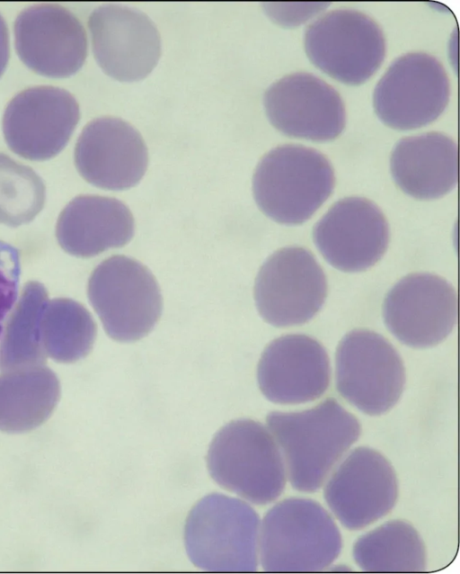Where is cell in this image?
<instances>
[{
  "instance_id": "1",
  "label": "cell",
  "mask_w": 460,
  "mask_h": 574,
  "mask_svg": "<svg viewBox=\"0 0 460 574\" xmlns=\"http://www.w3.org/2000/svg\"><path fill=\"white\" fill-rule=\"evenodd\" d=\"M267 425L285 457L289 481L314 492L360 435V424L335 399L299 412H270Z\"/></svg>"
},
{
  "instance_id": "2",
  "label": "cell",
  "mask_w": 460,
  "mask_h": 574,
  "mask_svg": "<svg viewBox=\"0 0 460 574\" xmlns=\"http://www.w3.org/2000/svg\"><path fill=\"white\" fill-rule=\"evenodd\" d=\"M332 166L318 150L285 144L269 151L252 177L254 200L271 220L297 225L309 220L331 195Z\"/></svg>"
},
{
  "instance_id": "3",
  "label": "cell",
  "mask_w": 460,
  "mask_h": 574,
  "mask_svg": "<svg viewBox=\"0 0 460 574\" xmlns=\"http://www.w3.org/2000/svg\"><path fill=\"white\" fill-rule=\"evenodd\" d=\"M341 535L331 515L316 501L286 498L265 515L261 561L266 571H318L339 556Z\"/></svg>"
},
{
  "instance_id": "4",
  "label": "cell",
  "mask_w": 460,
  "mask_h": 574,
  "mask_svg": "<svg viewBox=\"0 0 460 574\" xmlns=\"http://www.w3.org/2000/svg\"><path fill=\"white\" fill-rule=\"evenodd\" d=\"M207 463L217 484L256 505L274 501L286 486V467L273 435L252 419L224 426L210 444Z\"/></svg>"
},
{
  "instance_id": "5",
  "label": "cell",
  "mask_w": 460,
  "mask_h": 574,
  "mask_svg": "<svg viewBox=\"0 0 460 574\" xmlns=\"http://www.w3.org/2000/svg\"><path fill=\"white\" fill-rule=\"evenodd\" d=\"M260 519L245 502L213 493L190 510L184 543L191 562L211 571H254Z\"/></svg>"
},
{
  "instance_id": "6",
  "label": "cell",
  "mask_w": 460,
  "mask_h": 574,
  "mask_svg": "<svg viewBox=\"0 0 460 574\" xmlns=\"http://www.w3.org/2000/svg\"><path fill=\"white\" fill-rule=\"evenodd\" d=\"M87 294L107 335L119 342L146 336L160 318L163 300L152 273L126 256H112L92 272Z\"/></svg>"
},
{
  "instance_id": "7",
  "label": "cell",
  "mask_w": 460,
  "mask_h": 574,
  "mask_svg": "<svg viewBox=\"0 0 460 574\" xmlns=\"http://www.w3.org/2000/svg\"><path fill=\"white\" fill-rule=\"evenodd\" d=\"M305 49L311 62L341 83L366 82L380 67L385 40L368 15L350 9L333 10L307 26Z\"/></svg>"
},
{
  "instance_id": "8",
  "label": "cell",
  "mask_w": 460,
  "mask_h": 574,
  "mask_svg": "<svg viewBox=\"0 0 460 574\" xmlns=\"http://www.w3.org/2000/svg\"><path fill=\"white\" fill-rule=\"evenodd\" d=\"M405 383L401 356L383 336L355 329L340 342L336 352V388L349 403L376 416L399 400Z\"/></svg>"
},
{
  "instance_id": "9",
  "label": "cell",
  "mask_w": 460,
  "mask_h": 574,
  "mask_svg": "<svg viewBox=\"0 0 460 574\" xmlns=\"http://www.w3.org/2000/svg\"><path fill=\"white\" fill-rule=\"evenodd\" d=\"M450 94L442 64L424 52H411L394 59L376 85L373 105L388 127L408 130L435 121Z\"/></svg>"
},
{
  "instance_id": "10",
  "label": "cell",
  "mask_w": 460,
  "mask_h": 574,
  "mask_svg": "<svg viewBox=\"0 0 460 574\" xmlns=\"http://www.w3.org/2000/svg\"><path fill=\"white\" fill-rule=\"evenodd\" d=\"M327 296L325 274L314 255L301 247L274 252L262 265L254 284L261 318L278 327L301 325L322 308Z\"/></svg>"
},
{
  "instance_id": "11",
  "label": "cell",
  "mask_w": 460,
  "mask_h": 574,
  "mask_svg": "<svg viewBox=\"0 0 460 574\" xmlns=\"http://www.w3.org/2000/svg\"><path fill=\"white\" fill-rule=\"evenodd\" d=\"M79 119V104L67 90L36 85L10 100L3 115V133L13 153L42 161L66 146Z\"/></svg>"
},
{
  "instance_id": "12",
  "label": "cell",
  "mask_w": 460,
  "mask_h": 574,
  "mask_svg": "<svg viewBox=\"0 0 460 574\" xmlns=\"http://www.w3.org/2000/svg\"><path fill=\"white\" fill-rule=\"evenodd\" d=\"M457 296L445 279L428 273L409 274L386 294L383 318L389 331L415 348L438 345L452 331Z\"/></svg>"
},
{
  "instance_id": "13",
  "label": "cell",
  "mask_w": 460,
  "mask_h": 574,
  "mask_svg": "<svg viewBox=\"0 0 460 574\" xmlns=\"http://www.w3.org/2000/svg\"><path fill=\"white\" fill-rule=\"evenodd\" d=\"M397 497V478L392 465L369 447L350 452L324 488L328 507L350 530L364 528L386 516Z\"/></svg>"
},
{
  "instance_id": "14",
  "label": "cell",
  "mask_w": 460,
  "mask_h": 574,
  "mask_svg": "<svg viewBox=\"0 0 460 574\" xmlns=\"http://www.w3.org/2000/svg\"><path fill=\"white\" fill-rule=\"evenodd\" d=\"M263 104L270 123L288 137L330 141L345 127L339 93L310 73H292L274 82L265 91Z\"/></svg>"
},
{
  "instance_id": "15",
  "label": "cell",
  "mask_w": 460,
  "mask_h": 574,
  "mask_svg": "<svg viewBox=\"0 0 460 574\" xmlns=\"http://www.w3.org/2000/svg\"><path fill=\"white\" fill-rule=\"evenodd\" d=\"M13 31L19 58L40 75L69 76L85 60V30L72 12L59 4L44 3L23 9L14 21Z\"/></svg>"
},
{
  "instance_id": "16",
  "label": "cell",
  "mask_w": 460,
  "mask_h": 574,
  "mask_svg": "<svg viewBox=\"0 0 460 574\" xmlns=\"http://www.w3.org/2000/svg\"><path fill=\"white\" fill-rule=\"evenodd\" d=\"M88 26L95 59L110 76L120 81L139 80L157 64L160 33L144 13L106 4L92 12Z\"/></svg>"
},
{
  "instance_id": "17",
  "label": "cell",
  "mask_w": 460,
  "mask_h": 574,
  "mask_svg": "<svg viewBox=\"0 0 460 574\" xmlns=\"http://www.w3.org/2000/svg\"><path fill=\"white\" fill-rule=\"evenodd\" d=\"M314 242L334 268L364 271L386 251L389 228L381 210L362 197L336 202L313 229Z\"/></svg>"
},
{
  "instance_id": "18",
  "label": "cell",
  "mask_w": 460,
  "mask_h": 574,
  "mask_svg": "<svg viewBox=\"0 0 460 574\" xmlns=\"http://www.w3.org/2000/svg\"><path fill=\"white\" fill-rule=\"evenodd\" d=\"M75 165L81 176L107 190L137 184L146 173L148 153L140 133L117 117H100L83 129L75 147Z\"/></svg>"
},
{
  "instance_id": "19",
  "label": "cell",
  "mask_w": 460,
  "mask_h": 574,
  "mask_svg": "<svg viewBox=\"0 0 460 574\" xmlns=\"http://www.w3.org/2000/svg\"><path fill=\"white\" fill-rule=\"evenodd\" d=\"M328 354L320 342L302 334L280 336L263 351L257 369L261 391L279 404L320 398L330 384Z\"/></svg>"
},
{
  "instance_id": "20",
  "label": "cell",
  "mask_w": 460,
  "mask_h": 574,
  "mask_svg": "<svg viewBox=\"0 0 460 574\" xmlns=\"http://www.w3.org/2000/svg\"><path fill=\"white\" fill-rule=\"evenodd\" d=\"M134 218L121 201L100 195H78L60 212L56 238L66 253L82 258L120 247L134 235Z\"/></svg>"
},
{
  "instance_id": "21",
  "label": "cell",
  "mask_w": 460,
  "mask_h": 574,
  "mask_svg": "<svg viewBox=\"0 0 460 574\" xmlns=\"http://www.w3.org/2000/svg\"><path fill=\"white\" fill-rule=\"evenodd\" d=\"M457 145L437 131L400 139L390 158L392 176L405 193L420 200L439 198L457 183Z\"/></svg>"
},
{
  "instance_id": "22",
  "label": "cell",
  "mask_w": 460,
  "mask_h": 574,
  "mask_svg": "<svg viewBox=\"0 0 460 574\" xmlns=\"http://www.w3.org/2000/svg\"><path fill=\"white\" fill-rule=\"evenodd\" d=\"M61 393L57 374L45 365L0 373V431L20 434L45 423Z\"/></svg>"
},
{
  "instance_id": "23",
  "label": "cell",
  "mask_w": 460,
  "mask_h": 574,
  "mask_svg": "<svg viewBox=\"0 0 460 574\" xmlns=\"http://www.w3.org/2000/svg\"><path fill=\"white\" fill-rule=\"evenodd\" d=\"M48 296L42 283L29 281L24 284L4 322L0 341V372L46 364L40 325Z\"/></svg>"
},
{
  "instance_id": "24",
  "label": "cell",
  "mask_w": 460,
  "mask_h": 574,
  "mask_svg": "<svg viewBox=\"0 0 460 574\" xmlns=\"http://www.w3.org/2000/svg\"><path fill=\"white\" fill-rule=\"evenodd\" d=\"M353 558L365 571L420 572L426 569L424 543L403 520H391L360 536Z\"/></svg>"
},
{
  "instance_id": "25",
  "label": "cell",
  "mask_w": 460,
  "mask_h": 574,
  "mask_svg": "<svg viewBox=\"0 0 460 574\" xmlns=\"http://www.w3.org/2000/svg\"><path fill=\"white\" fill-rule=\"evenodd\" d=\"M41 343L47 356L70 363L85 357L96 337V324L79 302L57 298L49 300L40 318Z\"/></svg>"
},
{
  "instance_id": "26",
  "label": "cell",
  "mask_w": 460,
  "mask_h": 574,
  "mask_svg": "<svg viewBox=\"0 0 460 574\" xmlns=\"http://www.w3.org/2000/svg\"><path fill=\"white\" fill-rule=\"evenodd\" d=\"M46 188L30 166L0 153V223L15 228L28 224L42 210Z\"/></svg>"
},
{
  "instance_id": "27",
  "label": "cell",
  "mask_w": 460,
  "mask_h": 574,
  "mask_svg": "<svg viewBox=\"0 0 460 574\" xmlns=\"http://www.w3.org/2000/svg\"><path fill=\"white\" fill-rule=\"evenodd\" d=\"M20 274L18 249L0 239V341L6 318L17 300Z\"/></svg>"
},
{
  "instance_id": "28",
  "label": "cell",
  "mask_w": 460,
  "mask_h": 574,
  "mask_svg": "<svg viewBox=\"0 0 460 574\" xmlns=\"http://www.w3.org/2000/svg\"><path fill=\"white\" fill-rule=\"evenodd\" d=\"M10 57L9 33L6 22L0 13V76L7 66Z\"/></svg>"
}]
</instances>
